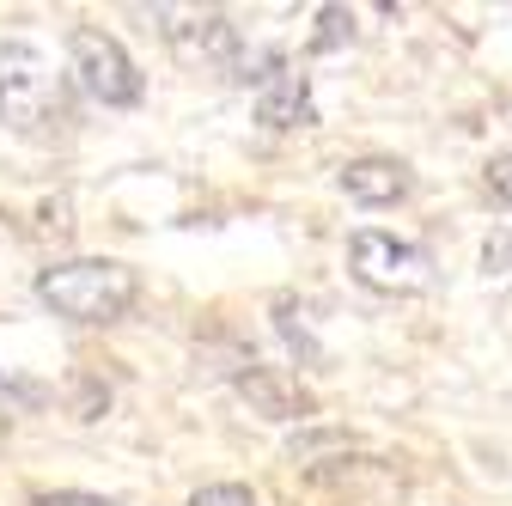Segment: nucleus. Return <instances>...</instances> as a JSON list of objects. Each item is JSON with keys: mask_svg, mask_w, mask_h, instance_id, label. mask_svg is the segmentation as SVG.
Listing matches in <instances>:
<instances>
[{"mask_svg": "<svg viewBox=\"0 0 512 506\" xmlns=\"http://www.w3.org/2000/svg\"><path fill=\"white\" fill-rule=\"evenodd\" d=\"M0 122L25 141H49L74 122V80L25 37L0 43Z\"/></svg>", "mask_w": 512, "mask_h": 506, "instance_id": "f257e3e1", "label": "nucleus"}, {"mask_svg": "<svg viewBox=\"0 0 512 506\" xmlns=\"http://www.w3.org/2000/svg\"><path fill=\"white\" fill-rule=\"evenodd\" d=\"M37 299L55 318L116 324V318H128V305L141 299V269H128L116 257H68V263H49L37 275Z\"/></svg>", "mask_w": 512, "mask_h": 506, "instance_id": "f03ea898", "label": "nucleus"}, {"mask_svg": "<svg viewBox=\"0 0 512 506\" xmlns=\"http://www.w3.org/2000/svg\"><path fill=\"white\" fill-rule=\"evenodd\" d=\"M68 74L86 98L110 104V110H128L141 104L147 80H141V61L122 49V37H110L104 25H74L68 31Z\"/></svg>", "mask_w": 512, "mask_h": 506, "instance_id": "7ed1b4c3", "label": "nucleus"}, {"mask_svg": "<svg viewBox=\"0 0 512 506\" xmlns=\"http://www.w3.org/2000/svg\"><path fill=\"white\" fill-rule=\"evenodd\" d=\"M348 269L360 287L372 293H391V299H409V293H427L439 281L433 257L415 244V238H397V232H378V226H360L348 238Z\"/></svg>", "mask_w": 512, "mask_h": 506, "instance_id": "20e7f679", "label": "nucleus"}, {"mask_svg": "<svg viewBox=\"0 0 512 506\" xmlns=\"http://www.w3.org/2000/svg\"><path fill=\"white\" fill-rule=\"evenodd\" d=\"M250 86H256V122H263V129H311L317 122L311 80L293 68L287 55H269L263 74H250Z\"/></svg>", "mask_w": 512, "mask_h": 506, "instance_id": "39448f33", "label": "nucleus"}, {"mask_svg": "<svg viewBox=\"0 0 512 506\" xmlns=\"http://www.w3.org/2000/svg\"><path fill=\"white\" fill-rule=\"evenodd\" d=\"M336 183H342V196L360 202V208H397V202H409L415 171L397 153H360V159H348L336 171Z\"/></svg>", "mask_w": 512, "mask_h": 506, "instance_id": "423d86ee", "label": "nucleus"}, {"mask_svg": "<svg viewBox=\"0 0 512 506\" xmlns=\"http://www.w3.org/2000/svg\"><path fill=\"white\" fill-rule=\"evenodd\" d=\"M159 31L183 61H238V25L226 13H177L159 7Z\"/></svg>", "mask_w": 512, "mask_h": 506, "instance_id": "0eeeda50", "label": "nucleus"}, {"mask_svg": "<svg viewBox=\"0 0 512 506\" xmlns=\"http://www.w3.org/2000/svg\"><path fill=\"white\" fill-rule=\"evenodd\" d=\"M238 391L263 409V415H275V421H299V415H311V397L293 385V378H281L275 366H250V372H238Z\"/></svg>", "mask_w": 512, "mask_h": 506, "instance_id": "6e6552de", "label": "nucleus"}, {"mask_svg": "<svg viewBox=\"0 0 512 506\" xmlns=\"http://www.w3.org/2000/svg\"><path fill=\"white\" fill-rule=\"evenodd\" d=\"M342 43H354V13H348V7H317L311 55H330V49H342Z\"/></svg>", "mask_w": 512, "mask_h": 506, "instance_id": "1a4fd4ad", "label": "nucleus"}, {"mask_svg": "<svg viewBox=\"0 0 512 506\" xmlns=\"http://www.w3.org/2000/svg\"><path fill=\"white\" fill-rule=\"evenodd\" d=\"M189 506H263L244 482H208V488H196L189 494Z\"/></svg>", "mask_w": 512, "mask_h": 506, "instance_id": "9d476101", "label": "nucleus"}, {"mask_svg": "<svg viewBox=\"0 0 512 506\" xmlns=\"http://www.w3.org/2000/svg\"><path fill=\"white\" fill-rule=\"evenodd\" d=\"M488 189H494V202L512 214V153H494L488 159Z\"/></svg>", "mask_w": 512, "mask_h": 506, "instance_id": "9b49d317", "label": "nucleus"}, {"mask_svg": "<svg viewBox=\"0 0 512 506\" xmlns=\"http://www.w3.org/2000/svg\"><path fill=\"white\" fill-rule=\"evenodd\" d=\"M31 506H110V500H98V494H80V488H61V494H37Z\"/></svg>", "mask_w": 512, "mask_h": 506, "instance_id": "f8f14e48", "label": "nucleus"}]
</instances>
